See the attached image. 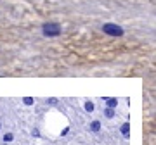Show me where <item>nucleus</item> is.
I'll return each instance as SVG.
<instances>
[{"label":"nucleus","instance_id":"obj_12","mask_svg":"<svg viewBox=\"0 0 156 145\" xmlns=\"http://www.w3.org/2000/svg\"><path fill=\"white\" fill-rule=\"evenodd\" d=\"M47 102H49L50 106H54V104H56V102H57V100H56V99H50V100H47Z\"/></svg>","mask_w":156,"mask_h":145},{"label":"nucleus","instance_id":"obj_11","mask_svg":"<svg viewBox=\"0 0 156 145\" xmlns=\"http://www.w3.org/2000/svg\"><path fill=\"white\" fill-rule=\"evenodd\" d=\"M31 135H33V137H40V131H38L37 128H35L33 131H31Z\"/></svg>","mask_w":156,"mask_h":145},{"label":"nucleus","instance_id":"obj_9","mask_svg":"<svg viewBox=\"0 0 156 145\" xmlns=\"http://www.w3.org/2000/svg\"><path fill=\"white\" fill-rule=\"evenodd\" d=\"M12 140H14V135H12L11 131H9V133H5V135H4V142H5V143H11Z\"/></svg>","mask_w":156,"mask_h":145},{"label":"nucleus","instance_id":"obj_5","mask_svg":"<svg viewBox=\"0 0 156 145\" xmlns=\"http://www.w3.org/2000/svg\"><path fill=\"white\" fill-rule=\"evenodd\" d=\"M90 131L99 133V131H101V121H97V119H95V121H92V123H90Z\"/></svg>","mask_w":156,"mask_h":145},{"label":"nucleus","instance_id":"obj_8","mask_svg":"<svg viewBox=\"0 0 156 145\" xmlns=\"http://www.w3.org/2000/svg\"><path fill=\"white\" fill-rule=\"evenodd\" d=\"M23 104H24V106H33L35 99L33 97H24V99H23Z\"/></svg>","mask_w":156,"mask_h":145},{"label":"nucleus","instance_id":"obj_13","mask_svg":"<svg viewBox=\"0 0 156 145\" xmlns=\"http://www.w3.org/2000/svg\"><path fill=\"white\" fill-rule=\"evenodd\" d=\"M0 130H2V123H0Z\"/></svg>","mask_w":156,"mask_h":145},{"label":"nucleus","instance_id":"obj_3","mask_svg":"<svg viewBox=\"0 0 156 145\" xmlns=\"http://www.w3.org/2000/svg\"><path fill=\"white\" fill-rule=\"evenodd\" d=\"M120 131H122V135L125 137V138H128V137H130V123H128V121H125V123L122 124Z\"/></svg>","mask_w":156,"mask_h":145},{"label":"nucleus","instance_id":"obj_7","mask_svg":"<svg viewBox=\"0 0 156 145\" xmlns=\"http://www.w3.org/2000/svg\"><path fill=\"white\" fill-rule=\"evenodd\" d=\"M83 109H85L87 112H94V109H95L94 102H92V100H87V102L83 104Z\"/></svg>","mask_w":156,"mask_h":145},{"label":"nucleus","instance_id":"obj_10","mask_svg":"<svg viewBox=\"0 0 156 145\" xmlns=\"http://www.w3.org/2000/svg\"><path fill=\"white\" fill-rule=\"evenodd\" d=\"M68 133H69V128H64V130L61 131V135H62V137H66Z\"/></svg>","mask_w":156,"mask_h":145},{"label":"nucleus","instance_id":"obj_1","mask_svg":"<svg viewBox=\"0 0 156 145\" xmlns=\"http://www.w3.org/2000/svg\"><path fill=\"white\" fill-rule=\"evenodd\" d=\"M102 31L109 36H123V28L118 26V24H113V22H106L102 24Z\"/></svg>","mask_w":156,"mask_h":145},{"label":"nucleus","instance_id":"obj_4","mask_svg":"<svg viewBox=\"0 0 156 145\" xmlns=\"http://www.w3.org/2000/svg\"><path fill=\"white\" fill-rule=\"evenodd\" d=\"M104 104H106V107H113V109H116V107H118V100H116V99H113V97L104 99Z\"/></svg>","mask_w":156,"mask_h":145},{"label":"nucleus","instance_id":"obj_6","mask_svg":"<svg viewBox=\"0 0 156 145\" xmlns=\"http://www.w3.org/2000/svg\"><path fill=\"white\" fill-rule=\"evenodd\" d=\"M104 116H106L108 119H113V117H115V109H113V107H104Z\"/></svg>","mask_w":156,"mask_h":145},{"label":"nucleus","instance_id":"obj_2","mask_svg":"<svg viewBox=\"0 0 156 145\" xmlns=\"http://www.w3.org/2000/svg\"><path fill=\"white\" fill-rule=\"evenodd\" d=\"M42 31H44L45 36H57L61 33V26L57 22H45L42 26Z\"/></svg>","mask_w":156,"mask_h":145}]
</instances>
